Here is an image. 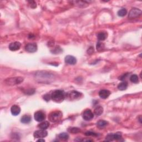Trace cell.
<instances>
[{"label": "cell", "mask_w": 142, "mask_h": 142, "mask_svg": "<svg viewBox=\"0 0 142 142\" xmlns=\"http://www.w3.org/2000/svg\"><path fill=\"white\" fill-rule=\"evenodd\" d=\"M66 98V93L62 90H56L51 94V99L56 103L62 102Z\"/></svg>", "instance_id": "1"}, {"label": "cell", "mask_w": 142, "mask_h": 142, "mask_svg": "<svg viewBox=\"0 0 142 142\" xmlns=\"http://www.w3.org/2000/svg\"><path fill=\"white\" fill-rule=\"evenodd\" d=\"M127 75H128V73L125 74L124 75L122 76L121 77H119V79H121V81H123V80H124V79L125 78V77H127Z\"/></svg>", "instance_id": "30"}, {"label": "cell", "mask_w": 142, "mask_h": 142, "mask_svg": "<svg viewBox=\"0 0 142 142\" xmlns=\"http://www.w3.org/2000/svg\"><path fill=\"white\" fill-rule=\"evenodd\" d=\"M58 138L62 141H67L69 138V135L66 133H62L58 135Z\"/></svg>", "instance_id": "21"}, {"label": "cell", "mask_w": 142, "mask_h": 142, "mask_svg": "<svg viewBox=\"0 0 142 142\" xmlns=\"http://www.w3.org/2000/svg\"><path fill=\"white\" fill-rule=\"evenodd\" d=\"M63 117V114L59 111H53L48 115V119L50 122L52 123L58 122L61 121Z\"/></svg>", "instance_id": "2"}, {"label": "cell", "mask_w": 142, "mask_h": 142, "mask_svg": "<svg viewBox=\"0 0 142 142\" xmlns=\"http://www.w3.org/2000/svg\"><path fill=\"white\" fill-rule=\"evenodd\" d=\"M26 51L29 53H34L37 51V46L36 43H28L25 46Z\"/></svg>", "instance_id": "10"}, {"label": "cell", "mask_w": 142, "mask_h": 142, "mask_svg": "<svg viewBox=\"0 0 142 142\" xmlns=\"http://www.w3.org/2000/svg\"><path fill=\"white\" fill-rule=\"evenodd\" d=\"M43 99L46 101H49L51 99V95H50L49 94H47L43 96Z\"/></svg>", "instance_id": "27"}, {"label": "cell", "mask_w": 142, "mask_h": 142, "mask_svg": "<svg viewBox=\"0 0 142 142\" xmlns=\"http://www.w3.org/2000/svg\"><path fill=\"white\" fill-rule=\"evenodd\" d=\"M107 37V33L105 32H101L97 35V38L99 41H104Z\"/></svg>", "instance_id": "18"}, {"label": "cell", "mask_w": 142, "mask_h": 142, "mask_svg": "<svg viewBox=\"0 0 142 142\" xmlns=\"http://www.w3.org/2000/svg\"><path fill=\"white\" fill-rule=\"evenodd\" d=\"M85 135L87 136H97V134L92 132H87L85 133Z\"/></svg>", "instance_id": "26"}, {"label": "cell", "mask_w": 142, "mask_h": 142, "mask_svg": "<svg viewBox=\"0 0 142 142\" xmlns=\"http://www.w3.org/2000/svg\"><path fill=\"white\" fill-rule=\"evenodd\" d=\"M127 11L125 9H122L118 12V15L120 17H124L127 15Z\"/></svg>", "instance_id": "23"}, {"label": "cell", "mask_w": 142, "mask_h": 142, "mask_svg": "<svg viewBox=\"0 0 142 142\" xmlns=\"http://www.w3.org/2000/svg\"><path fill=\"white\" fill-rule=\"evenodd\" d=\"M23 78L21 77L9 78L5 80V83L7 85H14L21 83L23 81Z\"/></svg>", "instance_id": "3"}, {"label": "cell", "mask_w": 142, "mask_h": 142, "mask_svg": "<svg viewBox=\"0 0 142 142\" xmlns=\"http://www.w3.org/2000/svg\"><path fill=\"white\" fill-rule=\"evenodd\" d=\"M142 15V11L138 9H136V8H133L130 11L128 15V17L129 19H135L139 17Z\"/></svg>", "instance_id": "5"}, {"label": "cell", "mask_w": 142, "mask_h": 142, "mask_svg": "<svg viewBox=\"0 0 142 142\" xmlns=\"http://www.w3.org/2000/svg\"><path fill=\"white\" fill-rule=\"evenodd\" d=\"M81 93L76 91H72L67 93V95H66V96L70 101H74V100H76L81 97Z\"/></svg>", "instance_id": "4"}, {"label": "cell", "mask_w": 142, "mask_h": 142, "mask_svg": "<svg viewBox=\"0 0 142 142\" xmlns=\"http://www.w3.org/2000/svg\"><path fill=\"white\" fill-rule=\"evenodd\" d=\"M104 45L103 43L100 42L98 43H97V51H102V49H104Z\"/></svg>", "instance_id": "25"}, {"label": "cell", "mask_w": 142, "mask_h": 142, "mask_svg": "<svg viewBox=\"0 0 142 142\" xmlns=\"http://www.w3.org/2000/svg\"><path fill=\"white\" fill-rule=\"evenodd\" d=\"M108 123L107 121H104V120H100L97 123V125L99 128H104L106 126L108 125Z\"/></svg>", "instance_id": "17"}, {"label": "cell", "mask_w": 142, "mask_h": 142, "mask_svg": "<svg viewBox=\"0 0 142 142\" xmlns=\"http://www.w3.org/2000/svg\"><path fill=\"white\" fill-rule=\"evenodd\" d=\"M128 87V83L127 82H123L119 84L118 85V88L120 91H124Z\"/></svg>", "instance_id": "20"}, {"label": "cell", "mask_w": 142, "mask_h": 142, "mask_svg": "<svg viewBox=\"0 0 142 142\" xmlns=\"http://www.w3.org/2000/svg\"><path fill=\"white\" fill-rule=\"evenodd\" d=\"M29 5H31V7L32 8H33L34 9V8H36L37 7L36 3L35 1H29Z\"/></svg>", "instance_id": "28"}, {"label": "cell", "mask_w": 142, "mask_h": 142, "mask_svg": "<svg viewBox=\"0 0 142 142\" xmlns=\"http://www.w3.org/2000/svg\"><path fill=\"white\" fill-rule=\"evenodd\" d=\"M94 112H95V114L97 116L101 115L103 113V107H101V106H97V107L95 109Z\"/></svg>", "instance_id": "19"}, {"label": "cell", "mask_w": 142, "mask_h": 142, "mask_svg": "<svg viewBox=\"0 0 142 142\" xmlns=\"http://www.w3.org/2000/svg\"><path fill=\"white\" fill-rule=\"evenodd\" d=\"M130 80L132 83H137L139 82V78L137 75H133L130 77Z\"/></svg>", "instance_id": "22"}, {"label": "cell", "mask_w": 142, "mask_h": 142, "mask_svg": "<svg viewBox=\"0 0 142 142\" xmlns=\"http://www.w3.org/2000/svg\"><path fill=\"white\" fill-rule=\"evenodd\" d=\"M49 123L48 121H45L40 123L38 125V127L40 129H43L46 130L49 127Z\"/></svg>", "instance_id": "16"}, {"label": "cell", "mask_w": 142, "mask_h": 142, "mask_svg": "<svg viewBox=\"0 0 142 142\" xmlns=\"http://www.w3.org/2000/svg\"><path fill=\"white\" fill-rule=\"evenodd\" d=\"M31 121V117L29 115H24L21 119V122L24 124H28Z\"/></svg>", "instance_id": "15"}, {"label": "cell", "mask_w": 142, "mask_h": 142, "mask_svg": "<svg viewBox=\"0 0 142 142\" xmlns=\"http://www.w3.org/2000/svg\"><path fill=\"white\" fill-rule=\"evenodd\" d=\"M11 112L12 114L13 115L16 116L19 115L20 112H21V108H20V107L19 105H13L12 106L11 108Z\"/></svg>", "instance_id": "14"}, {"label": "cell", "mask_w": 142, "mask_h": 142, "mask_svg": "<svg viewBox=\"0 0 142 142\" xmlns=\"http://www.w3.org/2000/svg\"><path fill=\"white\" fill-rule=\"evenodd\" d=\"M65 62L69 64V65H74L77 63V59H76V58L75 57L72 56H67L66 57H65Z\"/></svg>", "instance_id": "12"}, {"label": "cell", "mask_w": 142, "mask_h": 142, "mask_svg": "<svg viewBox=\"0 0 142 142\" xmlns=\"http://www.w3.org/2000/svg\"><path fill=\"white\" fill-rule=\"evenodd\" d=\"M111 95V92L107 89H102L99 91V95L102 99H107Z\"/></svg>", "instance_id": "13"}, {"label": "cell", "mask_w": 142, "mask_h": 142, "mask_svg": "<svg viewBox=\"0 0 142 142\" xmlns=\"http://www.w3.org/2000/svg\"><path fill=\"white\" fill-rule=\"evenodd\" d=\"M48 135V132L46 130L40 129L38 131H36L34 132L33 136L35 138H43L47 137Z\"/></svg>", "instance_id": "7"}, {"label": "cell", "mask_w": 142, "mask_h": 142, "mask_svg": "<svg viewBox=\"0 0 142 142\" xmlns=\"http://www.w3.org/2000/svg\"><path fill=\"white\" fill-rule=\"evenodd\" d=\"M37 142H45V139H42L41 138H40L39 140H38Z\"/></svg>", "instance_id": "31"}, {"label": "cell", "mask_w": 142, "mask_h": 142, "mask_svg": "<svg viewBox=\"0 0 142 142\" xmlns=\"http://www.w3.org/2000/svg\"><path fill=\"white\" fill-rule=\"evenodd\" d=\"M122 138V133L117 132L115 134H109L106 137L105 139L107 141H113L114 140H120Z\"/></svg>", "instance_id": "6"}, {"label": "cell", "mask_w": 142, "mask_h": 142, "mask_svg": "<svg viewBox=\"0 0 142 142\" xmlns=\"http://www.w3.org/2000/svg\"><path fill=\"white\" fill-rule=\"evenodd\" d=\"M68 132L70 133H73V134H76V133H79V132L81 131V130H80V129L78 128L72 127V128H70L68 129Z\"/></svg>", "instance_id": "24"}, {"label": "cell", "mask_w": 142, "mask_h": 142, "mask_svg": "<svg viewBox=\"0 0 142 142\" xmlns=\"http://www.w3.org/2000/svg\"><path fill=\"white\" fill-rule=\"evenodd\" d=\"M34 118H35V119L37 122H41L43 121L46 118L45 113L43 112L42 111H37L35 113Z\"/></svg>", "instance_id": "9"}, {"label": "cell", "mask_w": 142, "mask_h": 142, "mask_svg": "<svg viewBox=\"0 0 142 142\" xmlns=\"http://www.w3.org/2000/svg\"><path fill=\"white\" fill-rule=\"evenodd\" d=\"M21 46V43H19V42H15L11 43L9 45V49L12 51H16L19 49Z\"/></svg>", "instance_id": "11"}, {"label": "cell", "mask_w": 142, "mask_h": 142, "mask_svg": "<svg viewBox=\"0 0 142 142\" xmlns=\"http://www.w3.org/2000/svg\"><path fill=\"white\" fill-rule=\"evenodd\" d=\"M87 52H88V54L91 55V54H92L94 52V48L92 47H91L88 49V50Z\"/></svg>", "instance_id": "29"}, {"label": "cell", "mask_w": 142, "mask_h": 142, "mask_svg": "<svg viewBox=\"0 0 142 142\" xmlns=\"http://www.w3.org/2000/svg\"><path fill=\"white\" fill-rule=\"evenodd\" d=\"M82 117L83 118L85 119V121H91V119H92L93 118L94 114L91 111V110L86 109L83 112Z\"/></svg>", "instance_id": "8"}]
</instances>
